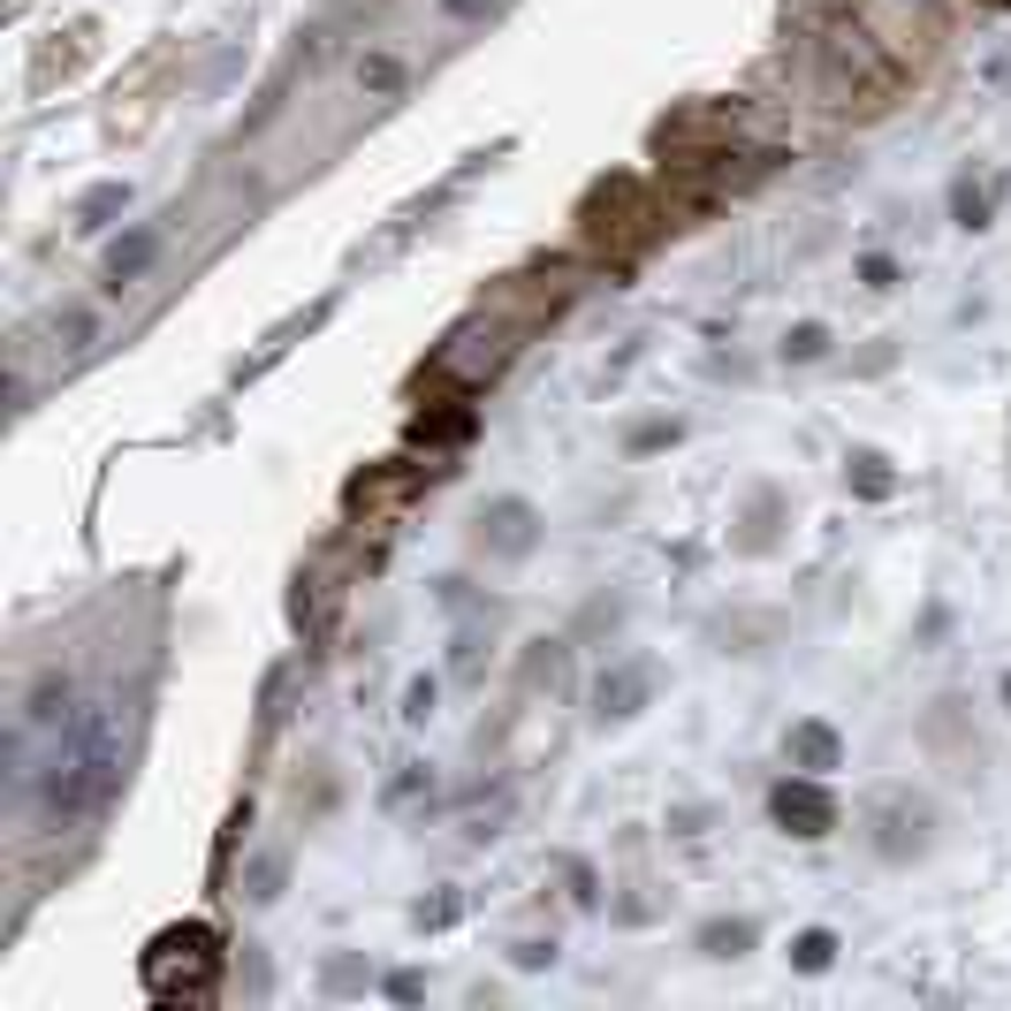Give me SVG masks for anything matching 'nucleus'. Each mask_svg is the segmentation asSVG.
I'll return each instance as SVG.
<instances>
[{
  "mask_svg": "<svg viewBox=\"0 0 1011 1011\" xmlns=\"http://www.w3.org/2000/svg\"><path fill=\"white\" fill-rule=\"evenodd\" d=\"M115 768H123V738H115V708L99 700V708L77 716L69 754L54 760V776H46V806H54V814H91V806L115 791Z\"/></svg>",
  "mask_w": 1011,
  "mask_h": 1011,
  "instance_id": "obj_1",
  "label": "nucleus"
},
{
  "mask_svg": "<svg viewBox=\"0 0 1011 1011\" xmlns=\"http://www.w3.org/2000/svg\"><path fill=\"white\" fill-rule=\"evenodd\" d=\"M213 973H221V943L213 927H168L153 951H145V989L153 997H213Z\"/></svg>",
  "mask_w": 1011,
  "mask_h": 1011,
  "instance_id": "obj_2",
  "label": "nucleus"
},
{
  "mask_svg": "<svg viewBox=\"0 0 1011 1011\" xmlns=\"http://www.w3.org/2000/svg\"><path fill=\"white\" fill-rule=\"evenodd\" d=\"M776 822H799V837H829L837 829V806L822 799L814 784H784L776 791Z\"/></svg>",
  "mask_w": 1011,
  "mask_h": 1011,
  "instance_id": "obj_3",
  "label": "nucleus"
},
{
  "mask_svg": "<svg viewBox=\"0 0 1011 1011\" xmlns=\"http://www.w3.org/2000/svg\"><path fill=\"white\" fill-rule=\"evenodd\" d=\"M479 541L503 548V555L533 548V509H525V503H495V517H479Z\"/></svg>",
  "mask_w": 1011,
  "mask_h": 1011,
  "instance_id": "obj_4",
  "label": "nucleus"
},
{
  "mask_svg": "<svg viewBox=\"0 0 1011 1011\" xmlns=\"http://www.w3.org/2000/svg\"><path fill=\"white\" fill-rule=\"evenodd\" d=\"M161 252V236H153V229H137V236H129V244H115V252H107V290H123V282H137V274H145V259Z\"/></svg>",
  "mask_w": 1011,
  "mask_h": 1011,
  "instance_id": "obj_5",
  "label": "nucleus"
},
{
  "mask_svg": "<svg viewBox=\"0 0 1011 1011\" xmlns=\"http://www.w3.org/2000/svg\"><path fill=\"white\" fill-rule=\"evenodd\" d=\"M358 85L366 91H404V61H396V54H366V61H358Z\"/></svg>",
  "mask_w": 1011,
  "mask_h": 1011,
  "instance_id": "obj_6",
  "label": "nucleus"
},
{
  "mask_svg": "<svg viewBox=\"0 0 1011 1011\" xmlns=\"http://www.w3.org/2000/svg\"><path fill=\"white\" fill-rule=\"evenodd\" d=\"M61 700H69V684H61V677H46L39 692H31V722H54V716H61Z\"/></svg>",
  "mask_w": 1011,
  "mask_h": 1011,
  "instance_id": "obj_7",
  "label": "nucleus"
},
{
  "mask_svg": "<svg viewBox=\"0 0 1011 1011\" xmlns=\"http://www.w3.org/2000/svg\"><path fill=\"white\" fill-rule=\"evenodd\" d=\"M829 951H837V935H822V927H814V935H799V966H806V973L829 966Z\"/></svg>",
  "mask_w": 1011,
  "mask_h": 1011,
  "instance_id": "obj_8",
  "label": "nucleus"
},
{
  "mask_svg": "<svg viewBox=\"0 0 1011 1011\" xmlns=\"http://www.w3.org/2000/svg\"><path fill=\"white\" fill-rule=\"evenodd\" d=\"M799 754L814 760V768H829V754H837V738H829V730H799Z\"/></svg>",
  "mask_w": 1011,
  "mask_h": 1011,
  "instance_id": "obj_9",
  "label": "nucleus"
},
{
  "mask_svg": "<svg viewBox=\"0 0 1011 1011\" xmlns=\"http://www.w3.org/2000/svg\"><path fill=\"white\" fill-rule=\"evenodd\" d=\"M784 350H791V358H822V350H829V336H822V328H799Z\"/></svg>",
  "mask_w": 1011,
  "mask_h": 1011,
  "instance_id": "obj_10",
  "label": "nucleus"
},
{
  "mask_svg": "<svg viewBox=\"0 0 1011 1011\" xmlns=\"http://www.w3.org/2000/svg\"><path fill=\"white\" fill-rule=\"evenodd\" d=\"M738 943H746V927H708V951L716 959H738Z\"/></svg>",
  "mask_w": 1011,
  "mask_h": 1011,
  "instance_id": "obj_11",
  "label": "nucleus"
},
{
  "mask_svg": "<svg viewBox=\"0 0 1011 1011\" xmlns=\"http://www.w3.org/2000/svg\"><path fill=\"white\" fill-rule=\"evenodd\" d=\"M115 206H129V191H91V198H85V221H99V213H115Z\"/></svg>",
  "mask_w": 1011,
  "mask_h": 1011,
  "instance_id": "obj_12",
  "label": "nucleus"
}]
</instances>
